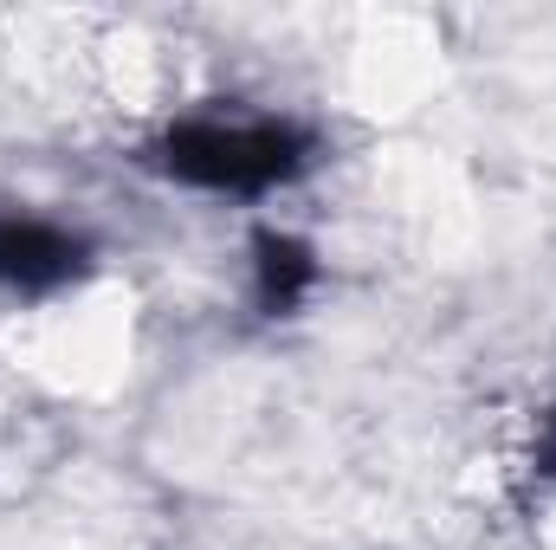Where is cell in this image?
<instances>
[{"instance_id":"3","label":"cell","mask_w":556,"mask_h":550,"mask_svg":"<svg viewBox=\"0 0 556 550\" xmlns=\"http://www.w3.org/2000/svg\"><path fill=\"white\" fill-rule=\"evenodd\" d=\"M317 278H324V266H317L311 240H298L285 227H260L253 234V304L266 317H291L317 291Z\"/></svg>"},{"instance_id":"2","label":"cell","mask_w":556,"mask_h":550,"mask_svg":"<svg viewBox=\"0 0 556 550\" xmlns=\"http://www.w3.org/2000/svg\"><path fill=\"white\" fill-rule=\"evenodd\" d=\"M91 240L72 221L0 201V291L7 298H59L91 273Z\"/></svg>"},{"instance_id":"1","label":"cell","mask_w":556,"mask_h":550,"mask_svg":"<svg viewBox=\"0 0 556 550\" xmlns=\"http://www.w3.org/2000/svg\"><path fill=\"white\" fill-rule=\"evenodd\" d=\"M149 162L194 188V195H227V201H260V195H278L291 188L311 162H317V137L291 117H175Z\"/></svg>"},{"instance_id":"4","label":"cell","mask_w":556,"mask_h":550,"mask_svg":"<svg viewBox=\"0 0 556 550\" xmlns=\"http://www.w3.org/2000/svg\"><path fill=\"white\" fill-rule=\"evenodd\" d=\"M544 473H556V434L544 440Z\"/></svg>"}]
</instances>
